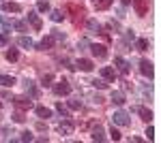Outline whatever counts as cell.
<instances>
[{
	"label": "cell",
	"instance_id": "1",
	"mask_svg": "<svg viewBox=\"0 0 161 143\" xmlns=\"http://www.w3.org/2000/svg\"><path fill=\"white\" fill-rule=\"evenodd\" d=\"M67 13H71V17H73V24H80L82 19H84V9L80 7V4H67Z\"/></svg>",
	"mask_w": 161,
	"mask_h": 143
},
{
	"label": "cell",
	"instance_id": "2",
	"mask_svg": "<svg viewBox=\"0 0 161 143\" xmlns=\"http://www.w3.org/2000/svg\"><path fill=\"white\" fill-rule=\"evenodd\" d=\"M11 100L15 103V107L22 109V111L32 109V96H15V98H11Z\"/></svg>",
	"mask_w": 161,
	"mask_h": 143
},
{
	"label": "cell",
	"instance_id": "3",
	"mask_svg": "<svg viewBox=\"0 0 161 143\" xmlns=\"http://www.w3.org/2000/svg\"><path fill=\"white\" fill-rule=\"evenodd\" d=\"M133 9H136V13L140 17H144L150 9V0H133Z\"/></svg>",
	"mask_w": 161,
	"mask_h": 143
},
{
	"label": "cell",
	"instance_id": "4",
	"mask_svg": "<svg viewBox=\"0 0 161 143\" xmlns=\"http://www.w3.org/2000/svg\"><path fill=\"white\" fill-rule=\"evenodd\" d=\"M112 122L118 124V126H129L131 120H129V113H127V111H116V113L112 115Z\"/></svg>",
	"mask_w": 161,
	"mask_h": 143
},
{
	"label": "cell",
	"instance_id": "5",
	"mask_svg": "<svg viewBox=\"0 0 161 143\" xmlns=\"http://www.w3.org/2000/svg\"><path fill=\"white\" fill-rule=\"evenodd\" d=\"M54 94H58V96H67V94H71V85H69V81H58V84H54Z\"/></svg>",
	"mask_w": 161,
	"mask_h": 143
},
{
	"label": "cell",
	"instance_id": "6",
	"mask_svg": "<svg viewBox=\"0 0 161 143\" xmlns=\"http://www.w3.org/2000/svg\"><path fill=\"white\" fill-rule=\"evenodd\" d=\"M114 64H116L118 73H123V75H129V71H131V64H129L125 58H120V56H116V58H114Z\"/></svg>",
	"mask_w": 161,
	"mask_h": 143
},
{
	"label": "cell",
	"instance_id": "7",
	"mask_svg": "<svg viewBox=\"0 0 161 143\" xmlns=\"http://www.w3.org/2000/svg\"><path fill=\"white\" fill-rule=\"evenodd\" d=\"M73 128H75V124L71 122V120L67 118L64 122H60V126H58V132H60L62 137H67V135H71L73 132Z\"/></svg>",
	"mask_w": 161,
	"mask_h": 143
},
{
	"label": "cell",
	"instance_id": "8",
	"mask_svg": "<svg viewBox=\"0 0 161 143\" xmlns=\"http://www.w3.org/2000/svg\"><path fill=\"white\" fill-rule=\"evenodd\" d=\"M88 47H90V51H92L95 58H105V56H108V47H105V45H88Z\"/></svg>",
	"mask_w": 161,
	"mask_h": 143
},
{
	"label": "cell",
	"instance_id": "9",
	"mask_svg": "<svg viewBox=\"0 0 161 143\" xmlns=\"http://www.w3.org/2000/svg\"><path fill=\"white\" fill-rule=\"evenodd\" d=\"M140 73H142L144 77L153 79V64H150L148 60H142V62H140Z\"/></svg>",
	"mask_w": 161,
	"mask_h": 143
},
{
	"label": "cell",
	"instance_id": "10",
	"mask_svg": "<svg viewBox=\"0 0 161 143\" xmlns=\"http://www.w3.org/2000/svg\"><path fill=\"white\" fill-rule=\"evenodd\" d=\"M101 77H103L105 81H114V79H116V71H114L112 66H103V69H101Z\"/></svg>",
	"mask_w": 161,
	"mask_h": 143
},
{
	"label": "cell",
	"instance_id": "11",
	"mask_svg": "<svg viewBox=\"0 0 161 143\" xmlns=\"http://www.w3.org/2000/svg\"><path fill=\"white\" fill-rule=\"evenodd\" d=\"M28 22H30V26L35 30H41V19H39L37 11H28Z\"/></svg>",
	"mask_w": 161,
	"mask_h": 143
},
{
	"label": "cell",
	"instance_id": "12",
	"mask_svg": "<svg viewBox=\"0 0 161 143\" xmlns=\"http://www.w3.org/2000/svg\"><path fill=\"white\" fill-rule=\"evenodd\" d=\"M92 141H105V135H103V128L101 126H95L92 128V135H90Z\"/></svg>",
	"mask_w": 161,
	"mask_h": 143
},
{
	"label": "cell",
	"instance_id": "13",
	"mask_svg": "<svg viewBox=\"0 0 161 143\" xmlns=\"http://www.w3.org/2000/svg\"><path fill=\"white\" fill-rule=\"evenodd\" d=\"M52 45H54V38H52V36H45V38H43L41 43H37V45H35V47L41 49V51H45V49H50Z\"/></svg>",
	"mask_w": 161,
	"mask_h": 143
},
{
	"label": "cell",
	"instance_id": "14",
	"mask_svg": "<svg viewBox=\"0 0 161 143\" xmlns=\"http://www.w3.org/2000/svg\"><path fill=\"white\" fill-rule=\"evenodd\" d=\"M75 66H77V69H80V71H84V73H88V71H92V62H90V60H77V64H75Z\"/></svg>",
	"mask_w": 161,
	"mask_h": 143
},
{
	"label": "cell",
	"instance_id": "15",
	"mask_svg": "<svg viewBox=\"0 0 161 143\" xmlns=\"http://www.w3.org/2000/svg\"><path fill=\"white\" fill-rule=\"evenodd\" d=\"M2 9L9 11V13H19V11H22V4H17V2H4Z\"/></svg>",
	"mask_w": 161,
	"mask_h": 143
},
{
	"label": "cell",
	"instance_id": "16",
	"mask_svg": "<svg viewBox=\"0 0 161 143\" xmlns=\"http://www.w3.org/2000/svg\"><path fill=\"white\" fill-rule=\"evenodd\" d=\"M24 88H26V92L30 96H37L39 94V90H37V85H35V81H30V79H26L24 81Z\"/></svg>",
	"mask_w": 161,
	"mask_h": 143
},
{
	"label": "cell",
	"instance_id": "17",
	"mask_svg": "<svg viewBox=\"0 0 161 143\" xmlns=\"http://www.w3.org/2000/svg\"><path fill=\"white\" fill-rule=\"evenodd\" d=\"M112 103H114V105H125V103H127V100H125V94L118 92V90L112 92Z\"/></svg>",
	"mask_w": 161,
	"mask_h": 143
},
{
	"label": "cell",
	"instance_id": "18",
	"mask_svg": "<svg viewBox=\"0 0 161 143\" xmlns=\"http://www.w3.org/2000/svg\"><path fill=\"white\" fill-rule=\"evenodd\" d=\"M35 113H37L39 118H43V120L52 118V109H47V107H37V109H35Z\"/></svg>",
	"mask_w": 161,
	"mask_h": 143
},
{
	"label": "cell",
	"instance_id": "19",
	"mask_svg": "<svg viewBox=\"0 0 161 143\" xmlns=\"http://www.w3.org/2000/svg\"><path fill=\"white\" fill-rule=\"evenodd\" d=\"M137 113L142 115L144 122H150V120H153V113H150V109H146V107H137Z\"/></svg>",
	"mask_w": 161,
	"mask_h": 143
},
{
	"label": "cell",
	"instance_id": "20",
	"mask_svg": "<svg viewBox=\"0 0 161 143\" xmlns=\"http://www.w3.org/2000/svg\"><path fill=\"white\" fill-rule=\"evenodd\" d=\"M112 0H95V7H97V11H105V9H110Z\"/></svg>",
	"mask_w": 161,
	"mask_h": 143
},
{
	"label": "cell",
	"instance_id": "21",
	"mask_svg": "<svg viewBox=\"0 0 161 143\" xmlns=\"http://www.w3.org/2000/svg\"><path fill=\"white\" fill-rule=\"evenodd\" d=\"M13 84H15V79H13V77H9V75H0V85H4V88H11Z\"/></svg>",
	"mask_w": 161,
	"mask_h": 143
},
{
	"label": "cell",
	"instance_id": "22",
	"mask_svg": "<svg viewBox=\"0 0 161 143\" xmlns=\"http://www.w3.org/2000/svg\"><path fill=\"white\" fill-rule=\"evenodd\" d=\"M86 26H88V30H90V32H101V26H99L97 19H88Z\"/></svg>",
	"mask_w": 161,
	"mask_h": 143
},
{
	"label": "cell",
	"instance_id": "23",
	"mask_svg": "<svg viewBox=\"0 0 161 143\" xmlns=\"http://www.w3.org/2000/svg\"><path fill=\"white\" fill-rule=\"evenodd\" d=\"M17 43H19V45H22V47H35V43H32V38H30V36H19V41H17Z\"/></svg>",
	"mask_w": 161,
	"mask_h": 143
},
{
	"label": "cell",
	"instance_id": "24",
	"mask_svg": "<svg viewBox=\"0 0 161 143\" xmlns=\"http://www.w3.org/2000/svg\"><path fill=\"white\" fill-rule=\"evenodd\" d=\"M136 47H137V51H146L148 49V38H137Z\"/></svg>",
	"mask_w": 161,
	"mask_h": 143
},
{
	"label": "cell",
	"instance_id": "25",
	"mask_svg": "<svg viewBox=\"0 0 161 143\" xmlns=\"http://www.w3.org/2000/svg\"><path fill=\"white\" fill-rule=\"evenodd\" d=\"M19 58V51H17V49H9V51H7V60H9V62H15V60Z\"/></svg>",
	"mask_w": 161,
	"mask_h": 143
},
{
	"label": "cell",
	"instance_id": "26",
	"mask_svg": "<svg viewBox=\"0 0 161 143\" xmlns=\"http://www.w3.org/2000/svg\"><path fill=\"white\" fill-rule=\"evenodd\" d=\"M11 118H13V122H17V124H22V122H26V115H24V111H17V113H13Z\"/></svg>",
	"mask_w": 161,
	"mask_h": 143
},
{
	"label": "cell",
	"instance_id": "27",
	"mask_svg": "<svg viewBox=\"0 0 161 143\" xmlns=\"http://www.w3.org/2000/svg\"><path fill=\"white\" fill-rule=\"evenodd\" d=\"M37 9L39 11H50V2H47V0H39V4H37Z\"/></svg>",
	"mask_w": 161,
	"mask_h": 143
},
{
	"label": "cell",
	"instance_id": "28",
	"mask_svg": "<svg viewBox=\"0 0 161 143\" xmlns=\"http://www.w3.org/2000/svg\"><path fill=\"white\" fill-rule=\"evenodd\" d=\"M52 22H62L64 19V15H62V11H52Z\"/></svg>",
	"mask_w": 161,
	"mask_h": 143
},
{
	"label": "cell",
	"instance_id": "29",
	"mask_svg": "<svg viewBox=\"0 0 161 143\" xmlns=\"http://www.w3.org/2000/svg\"><path fill=\"white\" fill-rule=\"evenodd\" d=\"M56 111L60 113L62 118H69V109H67V107H62V103H58V105H56Z\"/></svg>",
	"mask_w": 161,
	"mask_h": 143
},
{
	"label": "cell",
	"instance_id": "30",
	"mask_svg": "<svg viewBox=\"0 0 161 143\" xmlns=\"http://www.w3.org/2000/svg\"><path fill=\"white\" fill-rule=\"evenodd\" d=\"M11 26L15 28V30H19V32H26V24L24 22H17V19H15V22H11Z\"/></svg>",
	"mask_w": 161,
	"mask_h": 143
},
{
	"label": "cell",
	"instance_id": "31",
	"mask_svg": "<svg viewBox=\"0 0 161 143\" xmlns=\"http://www.w3.org/2000/svg\"><path fill=\"white\" fill-rule=\"evenodd\" d=\"M110 137L114 139V141H120V137H123V135L118 132V128H114V126H112V128H110Z\"/></svg>",
	"mask_w": 161,
	"mask_h": 143
},
{
	"label": "cell",
	"instance_id": "32",
	"mask_svg": "<svg viewBox=\"0 0 161 143\" xmlns=\"http://www.w3.org/2000/svg\"><path fill=\"white\" fill-rule=\"evenodd\" d=\"M92 85H95V88H99V90H103V88H108V84H105V79H95V81H92Z\"/></svg>",
	"mask_w": 161,
	"mask_h": 143
},
{
	"label": "cell",
	"instance_id": "33",
	"mask_svg": "<svg viewBox=\"0 0 161 143\" xmlns=\"http://www.w3.org/2000/svg\"><path fill=\"white\" fill-rule=\"evenodd\" d=\"M19 141H35V137H32V132H22V137H19Z\"/></svg>",
	"mask_w": 161,
	"mask_h": 143
},
{
	"label": "cell",
	"instance_id": "34",
	"mask_svg": "<svg viewBox=\"0 0 161 143\" xmlns=\"http://www.w3.org/2000/svg\"><path fill=\"white\" fill-rule=\"evenodd\" d=\"M9 45V34L4 32V34H0V47H7Z\"/></svg>",
	"mask_w": 161,
	"mask_h": 143
},
{
	"label": "cell",
	"instance_id": "35",
	"mask_svg": "<svg viewBox=\"0 0 161 143\" xmlns=\"http://www.w3.org/2000/svg\"><path fill=\"white\" fill-rule=\"evenodd\" d=\"M146 139H148V141H153V139H155V128H153V126H148V128H146Z\"/></svg>",
	"mask_w": 161,
	"mask_h": 143
},
{
	"label": "cell",
	"instance_id": "36",
	"mask_svg": "<svg viewBox=\"0 0 161 143\" xmlns=\"http://www.w3.org/2000/svg\"><path fill=\"white\" fill-rule=\"evenodd\" d=\"M52 38H56V41H64V34H62L60 30H54V34H52Z\"/></svg>",
	"mask_w": 161,
	"mask_h": 143
},
{
	"label": "cell",
	"instance_id": "37",
	"mask_svg": "<svg viewBox=\"0 0 161 143\" xmlns=\"http://www.w3.org/2000/svg\"><path fill=\"white\" fill-rule=\"evenodd\" d=\"M125 38H127V41H136V34H133V30H125Z\"/></svg>",
	"mask_w": 161,
	"mask_h": 143
},
{
	"label": "cell",
	"instance_id": "38",
	"mask_svg": "<svg viewBox=\"0 0 161 143\" xmlns=\"http://www.w3.org/2000/svg\"><path fill=\"white\" fill-rule=\"evenodd\" d=\"M80 107H82L80 100H69V109H80Z\"/></svg>",
	"mask_w": 161,
	"mask_h": 143
},
{
	"label": "cell",
	"instance_id": "39",
	"mask_svg": "<svg viewBox=\"0 0 161 143\" xmlns=\"http://www.w3.org/2000/svg\"><path fill=\"white\" fill-rule=\"evenodd\" d=\"M52 79H54L52 75H45V77H43V85H50V81H52Z\"/></svg>",
	"mask_w": 161,
	"mask_h": 143
},
{
	"label": "cell",
	"instance_id": "40",
	"mask_svg": "<svg viewBox=\"0 0 161 143\" xmlns=\"http://www.w3.org/2000/svg\"><path fill=\"white\" fill-rule=\"evenodd\" d=\"M37 128H39V130H47V126H45L43 122H39V124H37Z\"/></svg>",
	"mask_w": 161,
	"mask_h": 143
},
{
	"label": "cell",
	"instance_id": "41",
	"mask_svg": "<svg viewBox=\"0 0 161 143\" xmlns=\"http://www.w3.org/2000/svg\"><path fill=\"white\" fill-rule=\"evenodd\" d=\"M120 2H123L125 7H127V4H131V0H120Z\"/></svg>",
	"mask_w": 161,
	"mask_h": 143
}]
</instances>
